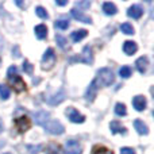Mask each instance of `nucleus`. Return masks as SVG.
Segmentation results:
<instances>
[{
	"label": "nucleus",
	"instance_id": "f257e3e1",
	"mask_svg": "<svg viewBox=\"0 0 154 154\" xmlns=\"http://www.w3.org/2000/svg\"><path fill=\"white\" fill-rule=\"evenodd\" d=\"M114 80H115L114 73H112V70L108 69V68H103V69H100L97 72V79H96V81H100L104 87H109V85L114 82Z\"/></svg>",
	"mask_w": 154,
	"mask_h": 154
},
{
	"label": "nucleus",
	"instance_id": "f03ea898",
	"mask_svg": "<svg viewBox=\"0 0 154 154\" xmlns=\"http://www.w3.org/2000/svg\"><path fill=\"white\" fill-rule=\"evenodd\" d=\"M56 61H57V57H56V54H54V50L51 48H49L42 57V69L50 70L51 68L54 66Z\"/></svg>",
	"mask_w": 154,
	"mask_h": 154
},
{
	"label": "nucleus",
	"instance_id": "7ed1b4c3",
	"mask_svg": "<svg viewBox=\"0 0 154 154\" xmlns=\"http://www.w3.org/2000/svg\"><path fill=\"white\" fill-rule=\"evenodd\" d=\"M43 127L46 128L48 133L53 134V135H61V134H64V130H65L64 126H62L58 120H54V119H49L48 122L43 125Z\"/></svg>",
	"mask_w": 154,
	"mask_h": 154
},
{
	"label": "nucleus",
	"instance_id": "20e7f679",
	"mask_svg": "<svg viewBox=\"0 0 154 154\" xmlns=\"http://www.w3.org/2000/svg\"><path fill=\"white\" fill-rule=\"evenodd\" d=\"M8 80H10V84H11V87L14 88V91H15V92L20 93V92H23V91L27 89L26 82H24V80L22 79L20 76L12 75V76L8 77Z\"/></svg>",
	"mask_w": 154,
	"mask_h": 154
},
{
	"label": "nucleus",
	"instance_id": "39448f33",
	"mask_svg": "<svg viewBox=\"0 0 154 154\" xmlns=\"http://www.w3.org/2000/svg\"><path fill=\"white\" fill-rule=\"evenodd\" d=\"M14 125H15L18 133L23 134V133H26L30 127H31V120H30L27 116H19V118H16V119L14 120Z\"/></svg>",
	"mask_w": 154,
	"mask_h": 154
},
{
	"label": "nucleus",
	"instance_id": "423d86ee",
	"mask_svg": "<svg viewBox=\"0 0 154 154\" xmlns=\"http://www.w3.org/2000/svg\"><path fill=\"white\" fill-rule=\"evenodd\" d=\"M72 61H79V62H84V64H88L91 65L93 62V56H92V49L89 48V46H85L84 49H82V53L80 57H77V58H72Z\"/></svg>",
	"mask_w": 154,
	"mask_h": 154
},
{
	"label": "nucleus",
	"instance_id": "0eeeda50",
	"mask_svg": "<svg viewBox=\"0 0 154 154\" xmlns=\"http://www.w3.org/2000/svg\"><path fill=\"white\" fill-rule=\"evenodd\" d=\"M82 153V147L75 139H69L65 143V154H81Z\"/></svg>",
	"mask_w": 154,
	"mask_h": 154
},
{
	"label": "nucleus",
	"instance_id": "6e6552de",
	"mask_svg": "<svg viewBox=\"0 0 154 154\" xmlns=\"http://www.w3.org/2000/svg\"><path fill=\"white\" fill-rule=\"evenodd\" d=\"M66 115L70 122H73V123H84V120H85L84 115H81L77 109L73 108V107H69V108L66 109Z\"/></svg>",
	"mask_w": 154,
	"mask_h": 154
},
{
	"label": "nucleus",
	"instance_id": "1a4fd4ad",
	"mask_svg": "<svg viewBox=\"0 0 154 154\" xmlns=\"http://www.w3.org/2000/svg\"><path fill=\"white\" fill-rule=\"evenodd\" d=\"M97 81H96V79L93 80L92 82H91V85L88 87L87 89V93H85V99H87L88 101H93V99L96 97V93H97Z\"/></svg>",
	"mask_w": 154,
	"mask_h": 154
},
{
	"label": "nucleus",
	"instance_id": "9d476101",
	"mask_svg": "<svg viewBox=\"0 0 154 154\" xmlns=\"http://www.w3.org/2000/svg\"><path fill=\"white\" fill-rule=\"evenodd\" d=\"M133 106L137 111H139V112L145 111V108H146V106H147V101H146V99H145V96H141V95L135 96V97L133 99Z\"/></svg>",
	"mask_w": 154,
	"mask_h": 154
},
{
	"label": "nucleus",
	"instance_id": "9b49d317",
	"mask_svg": "<svg viewBox=\"0 0 154 154\" xmlns=\"http://www.w3.org/2000/svg\"><path fill=\"white\" fill-rule=\"evenodd\" d=\"M70 14H72V16L76 19V20L82 22V23H92V19H91L88 15L82 14L80 10H76V8H73V10L70 11Z\"/></svg>",
	"mask_w": 154,
	"mask_h": 154
},
{
	"label": "nucleus",
	"instance_id": "f8f14e48",
	"mask_svg": "<svg viewBox=\"0 0 154 154\" xmlns=\"http://www.w3.org/2000/svg\"><path fill=\"white\" fill-rule=\"evenodd\" d=\"M137 50H138V46H137V43L133 42V41H126V42L123 43V51H125L127 56H133L134 53H137Z\"/></svg>",
	"mask_w": 154,
	"mask_h": 154
},
{
	"label": "nucleus",
	"instance_id": "ddd939ff",
	"mask_svg": "<svg viewBox=\"0 0 154 154\" xmlns=\"http://www.w3.org/2000/svg\"><path fill=\"white\" fill-rule=\"evenodd\" d=\"M147 65H149V60H147V57H145V56L139 57V58L135 61V66H137V69H138L139 73H146Z\"/></svg>",
	"mask_w": 154,
	"mask_h": 154
},
{
	"label": "nucleus",
	"instance_id": "4468645a",
	"mask_svg": "<svg viewBox=\"0 0 154 154\" xmlns=\"http://www.w3.org/2000/svg\"><path fill=\"white\" fill-rule=\"evenodd\" d=\"M142 14H143V11H142V8L139 5H131L127 10V15L133 19H139L142 16Z\"/></svg>",
	"mask_w": 154,
	"mask_h": 154
},
{
	"label": "nucleus",
	"instance_id": "2eb2a0df",
	"mask_svg": "<svg viewBox=\"0 0 154 154\" xmlns=\"http://www.w3.org/2000/svg\"><path fill=\"white\" fill-rule=\"evenodd\" d=\"M109 128H111L112 134H122V135H126V134H127V130H126L123 126H120L119 122H116V120L111 122V125H109Z\"/></svg>",
	"mask_w": 154,
	"mask_h": 154
},
{
	"label": "nucleus",
	"instance_id": "dca6fc26",
	"mask_svg": "<svg viewBox=\"0 0 154 154\" xmlns=\"http://www.w3.org/2000/svg\"><path fill=\"white\" fill-rule=\"evenodd\" d=\"M49 119H50V114L46 111H41V112H38V114H35V122L41 126L45 125Z\"/></svg>",
	"mask_w": 154,
	"mask_h": 154
},
{
	"label": "nucleus",
	"instance_id": "f3484780",
	"mask_svg": "<svg viewBox=\"0 0 154 154\" xmlns=\"http://www.w3.org/2000/svg\"><path fill=\"white\" fill-rule=\"evenodd\" d=\"M35 35H37L38 39H45L46 37H48V27L45 26V24H38V26H35Z\"/></svg>",
	"mask_w": 154,
	"mask_h": 154
},
{
	"label": "nucleus",
	"instance_id": "a211bd4d",
	"mask_svg": "<svg viewBox=\"0 0 154 154\" xmlns=\"http://www.w3.org/2000/svg\"><path fill=\"white\" fill-rule=\"evenodd\" d=\"M134 127H135V130L138 131V134H141V135H146V134L149 133V130H147V126L145 125L142 120H139V119L134 120Z\"/></svg>",
	"mask_w": 154,
	"mask_h": 154
},
{
	"label": "nucleus",
	"instance_id": "6ab92c4d",
	"mask_svg": "<svg viewBox=\"0 0 154 154\" xmlns=\"http://www.w3.org/2000/svg\"><path fill=\"white\" fill-rule=\"evenodd\" d=\"M103 11L106 15H115V14L118 12L116 5H115L114 3H109V2H107L103 4Z\"/></svg>",
	"mask_w": 154,
	"mask_h": 154
},
{
	"label": "nucleus",
	"instance_id": "aec40b11",
	"mask_svg": "<svg viewBox=\"0 0 154 154\" xmlns=\"http://www.w3.org/2000/svg\"><path fill=\"white\" fill-rule=\"evenodd\" d=\"M87 35H88V31H87V30H84V29L76 30V31L72 32V39L75 41V42H80V41L84 39Z\"/></svg>",
	"mask_w": 154,
	"mask_h": 154
},
{
	"label": "nucleus",
	"instance_id": "412c9836",
	"mask_svg": "<svg viewBox=\"0 0 154 154\" xmlns=\"http://www.w3.org/2000/svg\"><path fill=\"white\" fill-rule=\"evenodd\" d=\"M64 99H65V93H64V91H61L58 95H54L51 97H49L48 103H50L51 106H56V104H60L61 101H64Z\"/></svg>",
	"mask_w": 154,
	"mask_h": 154
},
{
	"label": "nucleus",
	"instance_id": "4be33fe9",
	"mask_svg": "<svg viewBox=\"0 0 154 154\" xmlns=\"http://www.w3.org/2000/svg\"><path fill=\"white\" fill-rule=\"evenodd\" d=\"M92 154H114V152L109 149H107L106 146H101V145H96L92 149Z\"/></svg>",
	"mask_w": 154,
	"mask_h": 154
},
{
	"label": "nucleus",
	"instance_id": "5701e85b",
	"mask_svg": "<svg viewBox=\"0 0 154 154\" xmlns=\"http://www.w3.org/2000/svg\"><path fill=\"white\" fill-rule=\"evenodd\" d=\"M115 114L118 115V116H125L126 114H127V109H126V106L123 103H118L116 106H115Z\"/></svg>",
	"mask_w": 154,
	"mask_h": 154
},
{
	"label": "nucleus",
	"instance_id": "b1692460",
	"mask_svg": "<svg viewBox=\"0 0 154 154\" xmlns=\"http://www.w3.org/2000/svg\"><path fill=\"white\" fill-rule=\"evenodd\" d=\"M0 97H2V100H7L10 97V89L4 84H0Z\"/></svg>",
	"mask_w": 154,
	"mask_h": 154
},
{
	"label": "nucleus",
	"instance_id": "393cba45",
	"mask_svg": "<svg viewBox=\"0 0 154 154\" xmlns=\"http://www.w3.org/2000/svg\"><path fill=\"white\" fill-rule=\"evenodd\" d=\"M120 30H122V32H125V34H127V35H133L134 34V27L131 26L130 23L120 24Z\"/></svg>",
	"mask_w": 154,
	"mask_h": 154
},
{
	"label": "nucleus",
	"instance_id": "a878e982",
	"mask_svg": "<svg viewBox=\"0 0 154 154\" xmlns=\"http://www.w3.org/2000/svg\"><path fill=\"white\" fill-rule=\"evenodd\" d=\"M119 75L122 79H128L131 76V68L130 66H122L119 69Z\"/></svg>",
	"mask_w": 154,
	"mask_h": 154
},
{
	"label": "nucleus",
	"instance_id": "bb28decb",
	"mask_svg": "<svg viewBox=\"0 0 154 154\" xmlns=\"http://www.w3.org/2000/svg\"><path fill=\"white\" fill-rule=\"evenodd\" d=\"M54 26H56L57 29H60V30H65V29L69 27V22L65 20V19H58V20L54 23Z\"/></svg>",
	"mask_w": 154,
	"mask_h": 154
},
{
	"label": "nucleus",
	"instance_id": "cd10ccee",
	"mask_svg": "<svg viewBox=\"0 0 154 154\" xmlns=\"http://www.w3.org/2000/svg\"><path fill=\"white\" fill-rule=\"evenodd\" d=\"M35 12H37V15L39 16V18H42V19H48L49 18V15H48V12H46V10L43 7H37L35 8Z\"/></svg>",
	"mask_w": 154,
	"mask_h": 154
},
{
	"label": "nucleus",
	"instance_id": "c85d7f7f",
	"mask_svg": "<svg viewBox=\"0 0 154 154\" xmlns=\"http://www.w3.org/2000/svg\"><path fill=\"white\" fill-rule=\"evenodd\" d=\"M56 41H57V43H58V46L61 49H65L66 48V43H68V41L65 39L64 37H62V35H60V34H57L56 35Z\"/></svg>",
	"mask_w": 154,
	"mask_h": 154
},
{
	"label": "nucleus",
	"instance_id": "c756f323",
	"mask_svg": "<svg viewBox=\"0 0 154 154\" xmlns=\"http://www.w3.org/2000/svg\"><path fill=\"white\" fill-rule=\"evenodd\" d=\"M48 154H60V146L51 143L50 146L48 147Z\"/></svg>",
	"mask_w": 154,
	"mask_h": 154
},
{
	"label": "nucleus",
	"instance_id": "7c9ffc66",
	"mask_svg": "<svg viewBox=\"0 0 154 154\" xmlns=\"http://www.w3.org/2000/svg\"><path fill=\"white\" fill-rule=\"evenodd\" d=\"M23 70L26 73H29V75H31V73H32V65L30 64L29 61H24L23 62Z\"/></svg>",
	"mask_w": 154,
	"mask_h": 154
},
{
	"label": "nucleus",
	"instance_id": "2f4dec72",
	"mask_svg": "<svg viewBox=\"0 0 154 154\" xmlns=\"http://www.w3.org/2000/svg\"><path fill=\"white\" fill-rule=\"evenodd\" d=\"M27 149L30 150L31 154H35V153H39V150L42 149V146H41V145H38V146H31V145H30V146H27Z\"/></svg>",
	"mask_w": 154,
	"mask_h": 154
},
{
	"label": "nucleus",
	"instance_id": "473e14b6",
	"mask_svg": "<svg viewBox=\"0 0 154 154\" xmlns=\"http://www.w3.org/2000/svg\"><path fill=\"white\" fill-rule=\"evenodd\" d=\"M120 154H135V152L131 147H122L120 149Z\"/></svg>",
	"mask_w": 154,
	"mask_h": 154
},
{
	"label": "nucleus",
	"instance_id": "72a5a7b5",
	"mask_svg": "<svg viewBox=\"0 0 154 154\" xmlns=\"http://www.w3.org/2000/svg\"><path fill=\"white\" fill-rule=\"evenodd\" d=\"M16 72H18L16 66H11L10 69H8V72H7V77H10V76H12V75H16Z\"/></svg>",
	"mask_w": 154,
	"mask_h": 154
},
{
	"label": "nucleus",
	"instance_id": "f704fd0d",
	"mask_svg": "<svg viewBox=\"0 0 154 154\" xmlns=\"http://www.w3.org/2000/svg\"><path fill=\"white\" fill-rule=\"evenodd\" d=\"M56 4H58V5H65V4H68V2H64V0H57Z\"/></svg>",
	"mask_w": 154,
	"mask_h": 154
},
{
	"label": "nucleus",
	"instance_id": "c9c22d12",
	"mask_svg": "<svg viewBox=\"0 0 154 154\" xmlns=\"http://www.w3.org/2000/svg\"><path fill=\"white\" fill-rule=\"evenodd\" d=\"M20 54H19V49H18V46H15V57H19Z\"/></svg>",
	"mask_w": 154,
	"mask_h": 154
},
{
	"label": "nucleus",
	"instance_id": "e433bc0d",
	"mask_svg": "<svg viewBox=\"0 0 154 154\" xmlns=\"http://www.w3.org/2000/svg\"><path fill=\"white\" fill-rule=\"evenodd\" d=\"M3 131V123H2V120H0V133Z\"/></svg>",
	"mask_w": 154,
	"mask_h": 154
},
{
	"label": "nucleus",
	"instance_id": "4c0bfd02",
	"mask_svg": "<svg viewBox=\"0 0 154 154\" xmlns=\"http://www.w3.org/2000/svg\"><path fill=\"white\" fill-rule=\"evenodd\" d=\"M4 154H11V153H4Z\"/></svg>",
	"mask_w": 154,
	"mask_h": 154
}]
</instances>
